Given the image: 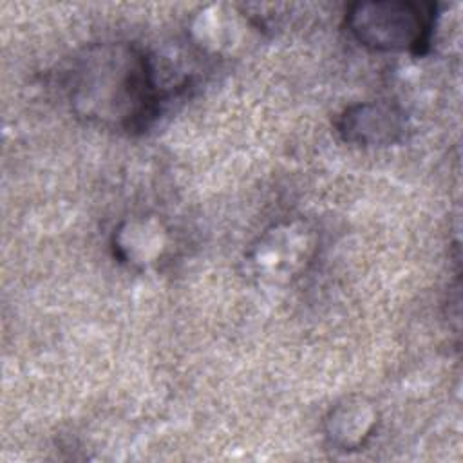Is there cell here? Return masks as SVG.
<instances>
[{"instance_id": "2", "label": "cell", "mask_w": 463, "mask_h": 463, "mask_svg": "<svg viewBox=\"0 0 463 463\" xmlns=\"http://www.w3.org/2000/svg\"><path fill=\"white\" fill-rule=\"evenodd\" d=\"M436 24V5L420 2H356L345 13L351 36L374 51L425 54L434 42Z\"/></svg>"}, {"instance_id": "1", "label": "cell", "mask_w": 463, "mask_h": 463, "mask_svg": "<svg viewBox=\"0 0 463 463\" xmlns=\"http://www.w3.org/2000/svg\"><path fill=\"white\" fill-rule=\"evenodd\" d=\"M71 110L87 123L125 130H146L166 101L156 56L127 42L83 47L65 71Z\"/></svg>"}, {"instance_id": "4", "label": "cell", "mask_w": 463, "mask_h": 463, "mask_svg": "<svg viewBox=\"0 0 463 463\" xmlns=\"http://www.w3.org/2000/svg\"><path fill=\"white\" fill-rule=\"evenodd\" d=\"M336 130L345 143L380 148L405 139L409 121L405 112L385 101H362L349 105L336 119Z\"/></svg>"}, {"instance_id": "3", "label": "cell", "mask_w": 463, "mask_h": 463, "mask_svg": "<svg viewBox=\"0 0 463 463\" xmlns=\"http://www.w3.org/2000/svg\"><path fill=\"white\" fill-rule=\"evenodd\" d=\"M313 230L302 221H284L266 230L248 260L257 279L264 282H288L306 268L313 259Z\"/></svg>"}, {"instance_id": "5", "label": "cell", "mask_w": 463, "mask_h": 463, "mask_svg": "<svg viewBox=\"0 0 463 463\" xmlns=\"http://www.w3.org/2000/svg\"><path fill=\"white\" fill-rule=\"evenodd\" d=\"M378 423V412L365 398H345L327 412L324 420L326 439L342 452L360 450L373 436Z\"/></svg>"}, {"instance_id": "6", "label": "cell", "mask_w": 463, "mask_h": 463, "mask_svg": "<svg viewBox=\"0 0 463 463\" xmlns=\"http://www.w3.org/2000/svg\"><path fill=\"white\" fill-rule=\"evenodd\" d=\"M166 230L154 219H134L114 232V255L132 266L154 264L165 250Z\"/></svg>"}]
</instances>
